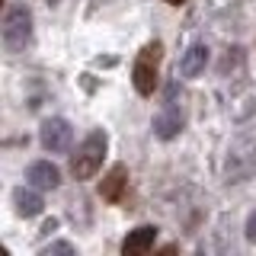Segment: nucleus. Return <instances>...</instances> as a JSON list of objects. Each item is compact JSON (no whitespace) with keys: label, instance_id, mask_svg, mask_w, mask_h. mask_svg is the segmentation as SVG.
Masks as SVG:
<instances>
[{"label":"nucleus","instance_id":"nucleus-10","mask_svg":"<svg viewBox=\"0 0 256 256\" xmlns=\"http://www.w3.org/2000/svg\"><path fill=\"white\" fill-rule=\"evenodd\" d=\"M13 202H16V212H20L22 218H36V214H42V208H45V202L36 192V186L32 189H16Z\"/></svg>","mask_w":256,"mask_h":256},{"label":"nucleus","instance_id":"nucleus-13","mask_svg":"<svg viewBox=\"0 0 256 256\" xmlns=\"http://www.w3.org/2000/svg\"><path fill=\"white\" fill-rule=\"evenodd\" d=\"M246 240H253V244H256V212L246 218Z\"/></svg>","mask_w":256,"mask_h":256},{"label":"nucleus","instance_id":"nucleus-3","mask_svg":"<svg viewBox=\"0 0 256 256\" xmlns=\"http://www.w3.org/2000/svg\"><path fill=\"white\" fill-rule=\"evenodd\" d=\"M32 38V13L22 4H10L4 13V48L6 52H22Z\"/></svg>","mask_w":256,"mask_h":256},{"label":"nucleus","instance_id":"nucleus-12","mask_svg":"<svg viewBox=\"0 0 256 256\" xmlns=\"http://www.w3.org/2000/svg\"><path fill=\"white\" fill-rule=\"evenodd\" d=\"M52 253H74V246H70V244H52V246L42 250V256H52Z\"/></svg>","mask_w":256,"mask_h":256},{"label":"nucleus","instance_id":"nucleus-11","mask_svg":"<svg viewBox=\"0 0 256 256\" xmlns=\"http://www.w3.org/2000/svg\"><path fill=\"white\" fill-rule=\"evenodd\" d=\"M205 64H208V48L205 45H192L189 52L182 54L180 70H182V77H198L205 70Z\"/></svg>","mask_w":256,"mask_h":256},{"label":"nucleus","instance_id":"nucleus-4","mask_svg":"<svg viewBox=\"0 0 256 256\" xmlns=\"http://www.w3.org/2000/svg\"><path fill=\"white\" fill-rule=\"evenodd\" d=\"M160 54H164V45L160 42H148L141 48L138 61H134V70H132V80H134V90L141 96H150L157 86V64H160Z\"/></svg>","mask_w":256,"mask_h":256},{"label":"nucleus","instance_id":"nucleus-6","mask_svg":"<svg viewBox=\"0 0 256 256\" xmlns=\"http://www.w3.org/2000/svg\"><path fill=\"white\" fill-rule=\"evenodd\" d=\"M26 180H29V186H36V189H58L61 186V170L54 164H48V160H36L26 170Z\"/></svg>","mask_w":256,"mask_h":256},{"label":"nucleus","instance_id":"nucleus-9","mask_svg":"<svg viewBox=\"0 0 256 256\" xmlns=\"http://www.w3.org/2000/svg\"><path fill=\"white\" fill-rule=\"evenodd\" d=\"M154 240H157V228L154 224H141V228H134L132 234L125 237L122 253L125 256H141V253H148L150 246H154Z\"/></svg>","mask_w":256,"mask_h":256},{"label":"nucleus","instance_id":"nucleus-7","mask_svg":"<svg viewBox=\"0 0 256 256\" xmlns=\"http://www.w3.org/2000/svg\"><path fill=\"white\" fill-rule=\"evenodd\" d=\"M180 132H182V112L176 109V106H164L154 116V134H157L160 141H170Z\"/></svg>","mask_w":256,"mask_h":256},{"label":"nucleus","instance_id":"nucleus-8","mask_svg":"<svg viewBox=\"0 0 256 256\" xmlns=\"http://www.w3.org/2000/svg\"><path fill=\"white\" fill-rule=\"evenodd\" d=\"M125 186H128V170H125L122 164H116L106 176H102V182H100V196L106 198V202H122Z\"/></svg>","mask_w":256,"mask_h":256},{"label":"nucleus","instance_id":"nucleus-2","mask_svg":"<svg viewBox=\"0 0 256 256\" xmlns=\"http://www.w3.org/2000/svg\"><path fill=\"white\" fill-rule=\"evenodd\" d=\"M102 157H106V134L90 132L80 141V148L74 150V157H70V173H74V180H90L102 166Z\"/></svg>","mask_w":256,"mask_h":256},{"label":"nucleus","instance_id":"nucleus-1","mask_svg":"<svg viewBox=\"0 0 256 256\" xmlns=\"http://www.w3.org/2000/svg\"><path fill=\"white\" fill-rule=\"evenodd\" d=\"M256 173V134H240L230 141L224 157V180L228 182H246Z\"/></svg>","mask_w":256,"mask_h":256},{"label":"nucleus","instance_id":"nucleus-14","mask_svg":"<svg viewBox=\"0 0 256 256\" xmlns=\"http://www.w3.org/2000/svg\"><path fill=\"white\" fill-rule=\"evenodd\" d=\"M166 4H182V0H166Z\"/></svg>","mask_w":256,"mask_h":256},{"label":"nucleus","instance_id":"nucleus-5","mask_svg":"<svg viewBox=\"0 0 256 256\" xmlns=\"http://www.w3.org/2000/svg\"><path fill=\"white\" fill-rule=\"evenodd\" d=\"M38 138H42V148H45V150L61 154V150H68L70 141H74V128H70L68 118H45Z\"/></svg>","mask_w":256,"mask_h":256}]
</instances>
